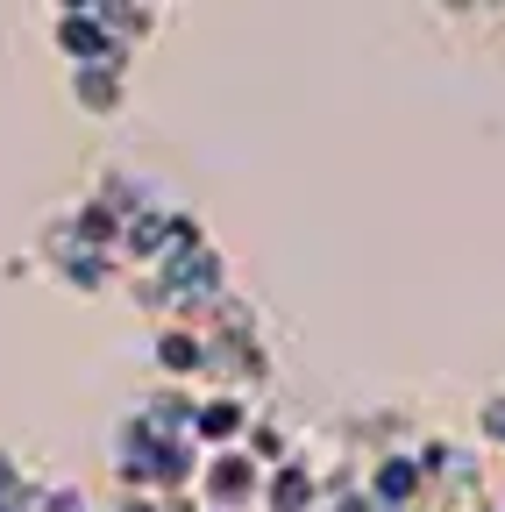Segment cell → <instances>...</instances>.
<instances>
[{"label": "cell", "instance_id": "obj_1", "mask_svg": "<svg viewBox=\"0 0 505 512\" xmlns=\"http://www.w3.org/2000/svg\"><path fill=\"white\" fill-rule=\"evenodd\" d=\"M193 498H200L207 512H249V505L264 498V463L249 456V448H214V456L200 463Z\"/></svg>", "mask_w": 505, "mask_h": 512}, {"label": "cell", "instance_id": "obj_2", "mask_svg": "<svg viewBox=\"0 0 505 512\" xmlns=\"http://www.w3.org/2000/svg\"><path fill=\"white\" fill-rule=\"evenodd\" d=\"M50 43H57V57H72V72H86V64H129V50L114 43V29L100 22V8H57Z\"/></svg>", "mask_w": 505, "mask_h": 512}, {"label": "cell", "instance_id": "obj_3", "mask_svg": "<svg viewBox=\"0 0 505 512\" xmlns=\"http://www.w3.org/2000/svg\"><path fill=\"white\" fill-rule=\"evenodd\" d=\"M363 491L385 505V512H413V505L427 498V470H420L413 448H385V456L363 470Z\"/></svg>", "mask_w": 505, "mask_h": 512}, {"label": "cell", "instance_id": "obj_4", "mask_svg": "<svg viewBox=\"0 0 505 512\" xmlns=\"http://www.w3.org/2000/svg\"><path fill=\"white\" fill-rule=\"evenodd\" d=\"M150 356H157L164 384H193V377H207V328L200 320H164Z\"/></svg>", "mask_w": 505, "mask_h": 512}, {"label": "cell", "instance_id": "obj_5", "mask_svg": "<svg viewBox=\"0 0 505 512\" xmlns=\"http://www.w3.org/2000/svg\"><path fill=\"white\" fill-rule=\"evenodd\" d=\"M249 427H257V413H249L242 392H207L200 413H193V441L207 448V456H214V448H242Z\"/></svg>", "mask_w": 505, "mask_h": 512}, {"label": "cell", "instance_id": "obj_6", "mask_svg": "<svg viewBox=\"0 0 505 512\" xmlns=\"http://www.w3.org/2000/svg\"><path fill=\"white\" fill-rule=\"evenodd\" d=\"M257 505H264V512H321V470H313L306 456L264 470V498H257Z\"/></svg>", "mask_w": 505, "mask_h": 512}, {"label": "cell", "instance_id": "obj_7", "mask_svg": "<svg viewBox=\"0 0 505 512\" xmlns=\"http://www.w3.org/2000/svg\"><path fill=\"white\" fill-rule=\"evenodd\" d=\"M121 100H129V64H86V72H72V107L107 121L121 114Z\"/></svg>", "mask_w": 505, "mask_h": 512}, {"label": "cell", "instance_id": "obj_8", "mask_svg": "<svg viewBox=\"0 0 505 512\" xmlns=\"http://www.w3.org/2000/svg\"><path fill=\"white\" fill-rule=\"evenodd\" d=\"M242 448H249V456H257L264 470H278V463H292V456H299V441H292V434H285L278 420H257V427H249V441H242Z\"/></svg>", "mask_w": 505, "mask_h": 512}, {"label": "cell", "instance_id": "obj_9", "mask_svg": "<svg viewBox=\"0 0 505 512\" xmlns=\"http://www.w3.org/2000/svg\"><path fill=\"white\" fill-rule=\"evenodd\" d=\"M100 22L114 29V43H121V50H136V43H150L157 8H114V0H107V8H100Z\"/></svg>", "mask_w": 505, "mask_h": 512}, {"label": "cell", "instance_id": "obj_10", "mask_svg": "<svg viewBox=\"0 0 505 512\" xmlns=\"http://www.w3.org/2000/svg\"><path fill=\"white\" fill-rule=\"evenodd\" d=\"M321 505H328V512H385V505H377V498H370L363 484H349V491H328Z\"/></svg>", "mask_w": 505, "mask_h": 512}, {"label": "cell", "instance_id": "obj_11", "mask_svg": "<svg viewBox=\"0 0 505 512\" xmlns=\"http://www.w3.org/2000/svg\"><path fill=\"white\" fill-rule=\"evenodd\" d=\"M50 512H93L79 484H50Z\"/></svg>", "mask_w": 505, "mask_h": 512}, {"label": "cell", "instance_id": "obj_12", "mask_svg": "<svg viewBox=\"0 0 505 512\" xmlns=\"http://www.w3.org/2000/svg\"><path fill=\"white\" fill-rule=\"evenodd\" d=\"M22 484H29V477H22V463L8 456V448H0V498H8V491H22Z\"/></svg>", "mask_w": 505, "mask_h": 512}, {"label": "cell", "instance_id": "obj_13", "mask_svg": "<svg viewBox=\"0 0 505 512\" xmlns=\"http://www.w3.org/2000/svg\"><path fill=\"white\" fill-rule=\"evenodd\" d=\"M107 512H164V498H136V491H121Z\"/></svg>", "mask_w": 505, "mask_h": 512}, {"label": "cell", "instance_id": "obj_14", "mask_svg": "<svg viewBox=\"0 0 505 512\" xmlns=\"http://www.w3.org/2000/svg\"><path fill=\"white\" fill-rule=\"evenodd\" d=\"M200 512H207V505H200Z\"/></svg>", "mask_w": 505, "mask_h": 512}]
</instances>
